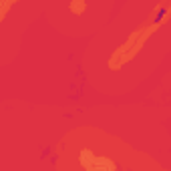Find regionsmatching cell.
<instances>
[{"mask_svg": "<svg viewBox=\"0 0 171 171\" xmlns=\"http://www.w3.org/2000/svg\"><path fill=\"white\" fill-rule=\"evenodd\" d=\"M165 12H167V10H165V8H161V10H159V14H157V18H155V22H159V20H161V18H163V16H165Z\"/></svg>", "mask_w": 171, "mask_h": 171, "instance_id": "7a4b0ae2", "label": "cell"}, {"mask_svg": "<svg viewBox=\"0 0 171 171\" xmlns=\"http://www.w3.org/2000/svg\"><path fill=\"white\" fill-rule=\"evenodd\" d=\"M78 159H81V165L85 167V169H115V163L109 161L107 157H99V155H93V153H89V151H83L81 155H78Z\"/></svg>", "mask_w": 171, "mask_h": 171, "instance_id": "6da1fadb", "label": "cell"}]
</instances>
